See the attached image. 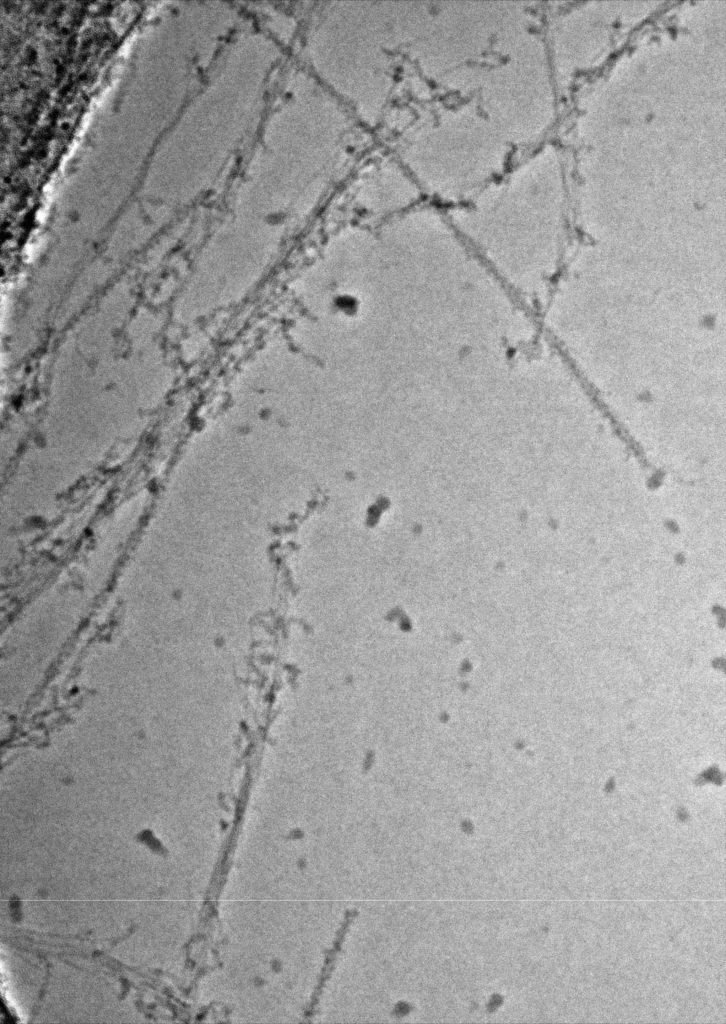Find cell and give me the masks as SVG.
<instances>
[{"label": "cell", "instance_id": "1", "mask_svg": "<svg viewBox=\"0 0 726 1024\" xmlns=\"http://www.w3.org/2000/svg\"><path fill=\"white\" fill-rule=\"evenodd\" d=\"M401 50L396 2H334L306 43L320 77L369 123L381 118L397 91Z\"/></svg>", "mask_w": 726, "mask_h": 1024}, {"label": "cell", "instance_id": "2", "mask_svg": "<svg viewBox=\"0 0 726 1024\" xmlns=\"http://www.w3.org/2000/svg\"><path fill=\"white\" fill-rule=\"evenodd\" d=\"M389 120L401 163L419 187L441 198L473 197L501 160L496 128L474 100L396 109Z\"/></svg>", "mask_w": 726, "mask_h": 1024}, {"label": "cell", "instance_id": "3", "mask_svg": "<svg viewBox=\"0 0 726 1024\" xmlns=\"http://www.w3.org/2000/svg\"><path fill=\"white\" fill-rule=\"evenodd\" d=\"M500 10L487 3L406 2L405 56L428 88L473 95L499 39Z\"/></svg>", "mask_w": 726, "mask_h": 1024}, {"label": "cell", "instance_id": "4", "mask_svg": "<svg viewBox=\"0 0 726 1024\" xmlns=\"http://www.w3.org/2000/svg\"><path fill=\"white\" fill-rule=\"evenodd\" d=\"M352 198L367 209L404 207L419 196L420 187L404 165L389 157L365 166L352 182Z\"/></svg>", "mask_w": 726, "mask_h": 1024}]
</instances>
